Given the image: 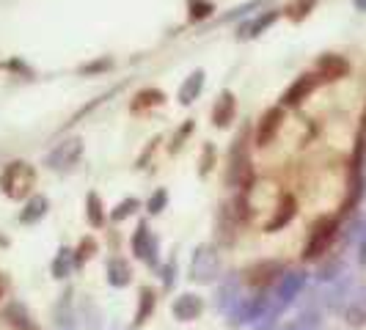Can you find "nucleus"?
I'll list each match as a JSON object with an SVG mask.
<instances>
[{
  "label": "nucleus",
  "mask_w": 366,
  "mask_h": 330,
  "mask_svg": "<svg viewBox=\"0 0 366 330\" xmlns=\"http://www.w3.org/2000/svg\"><path fill=\"white\" fill-rule=\"evenodd\" d=\"M336 231H339V223L336 218H320L312 226V234L306 239V248H303V259L306 261H314L322 254H328L330 242L336 239Z\"/></svg>",
  "instance_id": "1"
},
{
  "label": "nucleus",
  "mask_w": 366,
  "mask_h": 330,
  "mask_svg": "<svg viewBox=\"0 0 366 330\" xmlns=\"http://www.w3.org/2000/svg\"><path fill=\"white\" fill-rule=\"evenodd\" d=\"M34 168L28 163H11L0 176V187L9 199H25L34 187Z\"/></svg>",
  "instance_id": "2"
},
{
  "label": "nucleus",
  "mask_w": 366,
  "mask_h": 330,
  "mask_svg": "<svg viewBox=\"0 0 366 330\" xmlns=\"http://www.w3.org/2000/svg\"><path fill=\"white\" fill-rule=\"evenodd\" d=\"M220 273V256L212 245H199L190 259V281L196 284H212Z\"/></svg>",
  "instance_id": "3"
},
{
  "label": "nucleus",
  "mask_w": 366,
  "mask_h": 330,
  "mask_svg": "<svg viewBox=\"0 0 366 330\" xmlns=\"http://www.w3.org/2000/svg\"><path fill=\"white\" fill-rule=\"evenodd\" d=\"M229 184L232 187H242V190H248V184H251V160H248V151H245V141L239 135L237 141H234V149H232Z\"/></svg>",
  "instance_id": "4"
},
{
  "label": "nucleus",
  "mask_w": 366,
  "mask_h": 330,
  "mask_svg": "<svg viewBox=\"0 0 366 330\" xmlns=\"http://www.w3.org/2000/svg\"><path fill=\"white\" fill-rule=\"evenodd\" d=\"M306 286V275L303 273H287L281 275V281H278V289H275V297H273V311H284L287 306H292L295 297L300 294V289Z\"/></svg>",
  "instance_id": "5"
},
{
  "label": "nucleus",
  "mask_w": 366,
  "mask_h": 330,
  "mask_svg": "<svg viewBox=\"0 0 366 330\" xmlns=\"http://www.w3.org/2000/svg\"><path fill=\"white\" fill-rule=\"evenodd\" d=\"M80 154H83V141H80V138H72V141L58 144V146L50 151L47 165L55 168V171H61V168H72V165L80 160Z\"/></svg>",
  "instance_id": "6"
},
{
  "label": "nucleus",
  "mask_w": 366,
  "mask_h": 330,
  "mask_svg": "<svg viewBox=\"0 0 366 330\" xmlns=\"http://www.w3.org/2000/svg\"><path fill=\"white\" fill-rule=\"evenodd\" d=\"M284 124V108H270L257 124V146H270Z\"/></svg>",
  "instance_id": "7"
},
{
  "label": "nucleus",
  "mask_w": 366,
  "mask_h": 330,
  "mask_svg": "<svg viewBox=\"0 0 366 330\" xmlns=\"http://www.w3.org/2000/svg\"><path fill=\"white\" fill-rule=\"evenodd\" d=\"M314 89H317V74H300L292 86L287 89V94L281 96L284 108H297V105H300V102H303Z\"/></svg>",
  "instance_id": "8"
},
{
  "label": "nucleus",
  "mask_w": 366,
  "mask_h": 330,
  "mask_svg": "<svg viewBox=\"0 0 366 330\" xmlns=\"http://www.w3.org/2000/svg\"><path fill=\"white\" fill-rule=\"evenodd\" d=\"M345 322L350 328H364L366 325V286H358L350 294L347 306H345Z\"/></svg>",
  "instance_id": "9"
},
{
  "label": "nucleus",
  "mask_w": 366,
  "mask_h": 330,
  "mask_svg": "<svg viewBox=\"0 0 366 330\" xmlns=\"http://www.w3.org/2000/svg\"><path fill=\"white\" fill-rule=\"evenodd\" d=\"M204 311V303L199 294H182V297H177V303H174V316L179 319V322H193V319H199Z\"/></svg>",
  "instance_id": "10"
},
{
  "label": "nucleus",
  "mask_w": 366,
  "mask_h": 330,
  "mask_svg": "<svg viewBox=\"0 0 366 330\" xmlns=\"http://www.w3.org/2000/svg\"><path fill=\"white\" fill-rule=\"evenodd\" d=\"M317 80H339L350 72V64L342 55H322L317 64Z\"/></svg>",
  "instance_id": "11"
},
{
  "label": "nucleus",
  "mask_w": 366,
  "mask_h": 330,
  "mask_svg": "<svg viewBox=\"0 0 366 330\" xmlns=\"http://www.w3.org/2000/svg\"><path fill=\"white\" fill-rule=\"evenodd\" d=\"M234 110H237L234 94L223 91L220 99L215 102V110H212V124H215V127H229V124L234 121Z\"/></svg>",
  "instance_id": "12"
},
{
  "label": "nucleus",
  "mask_w": 366,
  "mask_h": 330,
  "mask_svg": "<svg viewBox=\"0 0 366 330\" xmlns=\"http://www.w3.org/2000/svg\"><path fill=\"white\" fill-rule=\"evenodd\" d=\"M132 251H135V256L149 261V264H154V261H157V256H154V239H152V234H149L147 223H141V226L135 229Z\"/></svg>",
  "instance_id": "13"
},
{
  "label": "nucleus",
  "mask_w": 366,
  "mask_h": 330,
  "mask_svg": "<svg viewBox=\"0 0 366 330\" xmlns=\"http://www.w3.org/2000/svg\"><path fill=\"white\" fill-rule=\"evenodd\" d=\"M295 212H297V201H295L290 193H284V196L278 199V206H275L273 220L267 223V231H278V229H284V226L295 218Z\"/></svg>",
  "instance_id": "14"
},
{
  "label": "nucleus",
  "mask_w": 366,
  "mask_h": 330,
  "mask_svg": "<svg viewBox=\"0 0 366 330\" xmlns=\"http://www.w3.org/2000/svg\"><path fill=\"white\" fill-rule=\"evenodd\" d=\"M129 278H132V270H129V264L124 259H113L108 261V284L110 286H116V289H122V286H127Z\"/></svg>",
  "instance_id": "15"
},
{
  "label": "nucleus",
  "mask_w": 366,
  "mask_h": 330,
  "mask_svg": "<svg viewBox=\"0 0 366 330\" xmlns=\"http://www.w3.org/2000/svg\"><path fill=\"white\" fill-rule=\"evenodd\" d=\"M202 89H204V72L199 69V72H193L184 80V86L179 89V102H182V105H190V102L202 94Z\"/></svg>",
  "instance_id": "16"
},
{
  "label": "nucleus",
  "mask_w": 366,
  "mask_h": 330,
  "mask_svg": "<svg viewBox=\"0 0 366 330\" xmlns=\"http://www.w3.org/2000/svg\"><path fill=\"white\" fill-rule=\"evenodd\" d=\"M275 275H281V264H275V261H264V264H259L254 267L251 273H248V281L254 284V286H264V284H270Z\"/></svg>",
  "instance_id": "17"
},
{
  "label": "nucleus",
  "mask_w": 366,
  "mask_h": 330,
  "mask_svg": "<svg viewBox=\"0 0 366 330\" xmlns=\"http://www.w3.org/2000/svg\"><path fill=\"white\" fill-rule=\"evenodd\" d=\"M44 215H47V199L36 196V199H31L28 206L19 212V223H36V220L44 218Z\"/></svg>",
  "instance_id": "18"
},
{
  "label": "nucleus",
  "mask_w": 366,
  "mask_h": 330,
  "mask_svg": "<svg viewBox=\"0 0 366 330\" xmlns=\"http://www.w3.org/2000/svg\"><path fill=\"white\" fill-rule=\"evenodd\" d=\"M154 306H157V297L152 289H141V303H138V311H135V325H144L152 311H154Z\"/></svg>",
  "instance_id": "19"
},
{
  "label": "nucleus",
  "mask_w": 366,
  "mask_h": 330,
  "mask_svg": "<svg viewBox=\"0 0 366 330\" xmlns=\"http://www.w3.org/2000/svg\"><path fill=\"white\" fill-rule=\"evenodd\" d=\"M86 215H89V223L94 229H99L105 223V212H102V201L97 193H89V201H86Z\"/></svg>",
  "instance_id": "20"
},
{
  "label": "nucleus",
  "mask_w": 366,
  "mask_h": 330,
  "mask_svg": "<svg viewBox=\"0 0 366 330\" xmlns=\"http://www.w3.org/2000/svg\"><path fill=\"white\" fill-rule=\"evenodd\" d=\"M74 267V259H72V251H58V256L53 261V278H66V275L72 273Z\"/></svg>",
  "instance_id": "21"
},
{
  "label": "nucleus",
  "mask_w": 366,
  "mask_h": 330,
  "mask_svg": "<svg viewBox=\"0 0 366 330\" xmlns=\"http://www.w3.org/2000/svg\"><path fill=\"white\" fill-rule=\"evenodd\" d=\"M163 91H157V89H147V91H141L135 96V102H132V110H144L149 105H163Z\"/></svg>",
  "instance_id": "22"
},
{
  "label": "nucleus",
  "mask_w": 366,
  "mask_h": 330,
  "mask_svg": "<svg viewBox=\"0 0 366 330\" xmlns=\"http://www.w3.org/2000/svg\"><path fill=\"white\" fill-rule=\"evenodd\" d=\"M314 6H317V0H295L292 6L287 9V17L295 19V22H300L303 17H309V14H312Z\"/></svg>",
  "instance_id": "23"
},
{
  "label": "nucleus",
  "mask_w": 366,
  "mask_h": 330,
  "mask_svg": "<svg viewBox=\"0 0 366 330\" xmlns=\"http://www.w3.org/2000/svg\"><path fill=\"white\" fill-rule=\"evenodd\" d=\"M275 19H278V11H267L264 17H259V19H254L251 25H248V34L245 36H259V34H264L270 25H273Z\"/></svg>",
  "instance_id": "24"
},
{
  "label": "nucleus",
  "mask_w": 366,
  "mask_h": 330,
  "mask_svg": "<svg viewBox=\"0 0 366 330\" xmlns=\"http://www.w3.org/2000/svg\"><path fill=\"white\" fill-rule=\"evenodd\" d=\"M215 11V6L209 0H190V19H204Z\"/></svg>",
  "instance_id": "25"
},
{
  "label": "nucleus",
  "mask_w": 366,
  "mask_h": 330,
  "mask_svg": "<svg viewBox=\"0 0 366 330\" xmlns=\"http://www.w3.org/2000/svg\"><path fill=\"white\" fill-rule=\"evenodd\" d=\"M94 248H97V245H94V239H92V237L83 239V242H80V248H77V256H74V264H83L86 259H92Z\"/></svg>",
  "instance_id": "26"
},
{
  "label": "nucleus",
  "mask_w": 366,
  "mask_h": 330,
  "mask_svg": "<svg viewBox=\"0 0 366 330\" xmlns=\"http://www.w3.org/2000/svg\"><path fill=\"white\" fill-rule=\"evenodd\" d=\"M135 209H138V201H135V199H127V201H122L119 206H116V212H113V220H124L129 212H135Z\"/></svg>",
  "instance_id": "27"
},
{
  "label": "nucleus",
  "mask_w": 366,
  "mask_h": 330,
  "mask_svg": "<svg viewBox=\"0 0 366 330\" xmlns=\"http://www.w3.org/2000/svg\"><path fill=\"white\" fill-rule=\"evenodd\" d=\"M165 201H168V196H165V190H157L152 199H149V212L152 215H157V212H163Z\"/></svg>",
  "instance_id": "28"
},
{
  "label": "nucleus",
  "mask_w": 366,
  "mask_h": 330,
  "mask_svg": "<svg viewBox=\"0 0 366 330\" xmlns=\"http://www.w3.org/2000/svg\"><path fill=\"white\" fill-rule=\"evenodd\" d=\"M55 328H58V330H74V316H72V311H69V309H66L64 314L58 311V319H55Z\"/></svg>",
  "instance_id": "29"
},
{
  "label": "nucleus",
  "mask_w": 366,
  "mask_h": 330,
  "mask_svg": "<svg viewBox=\"0 0 366 330\" xmlns=\"http://www.w3.org/2000/svg\"><path fill=\"white\" fill-rule=\"evenodd\" d=\"M212 146H207L204 149V165H202V174H207V171H209V168H212Z\"/></svg>",
  "instance_id": "30"
},
{
  "label": "nucleus",
  "mask_w": 366,
  "mask_h": 330,
  "mask_svg": "<svg viewBox=\"0 0 366 330\" xmlns=\"http://www.w3.org/2000/svg\"><path fill=\"white\" fill-rule=\"evenodd\" d=\"M358 251H361V264H366V226H364V231H361V245H358Z\"/></svg>",
  "instance_id": "31"
},
{
  "label": "nucleus",
  "mask_w": 366,
  "mask_h": 330,
  "mask_svg": "<svg viewBox=\"0 0 366 330\" xmlns=\"http://www.w3.org/2000/svg\"><path fill=\"white\" fill-rule=\"evenodd\" d=\"M352 3H355L358 11H366V0H352Z\"/></svg>",
  "instance_id": "32"
},
{
  "label": "nucleus",
  "mask_w": 366,
  "mask_h": 330,
  "mask_svg": "<svg viewBox=\"0 0 366 330\" xmlns=\"http://www.w3.org/2000/svg\"><path fill=\"white\" fill-rule=\"evenodd\" d=\"M284 330H309L306 325H290V328H284Z\"/></svg>",
  "instance_id": "33"
},
{
  "label": "nucleus",
  "mask_w": 366,
  "mask_h": 330,
  "mask_svg": "<svg viewBox=\"0 0 366 330\" xmlns=\"http://www.w3.org/2000/svg\"><path fill=\"white\" fill-rule=\"evenodd\" d=\"M0 294H3V278H0Z\"/></svg>",
  "instance_id": "34"
}]
</instances>
